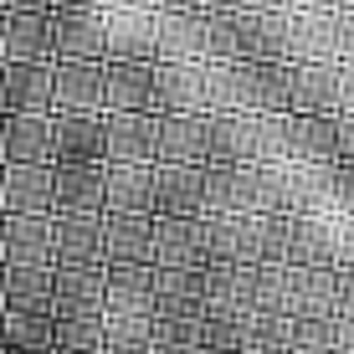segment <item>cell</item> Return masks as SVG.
<instances>
[{
    "label": "cell",
    "instance_id": "45",
    "mask_svg": "<svg viewBox=\"0 0 354 354\" xmlns=\"http://www.w3.org/2000/svg\"><path fill=\"white\" fill-rule=\"evenodd\" d=\"M0 313H6V267H0Z\"/></svg>",
    "mask_w": 354,
    "mask_h": 354
},
{
    "label": "cell",
    "instance_id": "21",
    "mask_svg": "<svg viewBox=\"0 0 354 354\" xmlns=\"http://www.w3.org/2000/svg\"><path fill=\"white\" fill-rule=\"evenodd\" d=\"M154 257V216H103V267Z\"/></svg>",
    "mask_w": 354,
    "mask_h": 354
},
{
    "label": "cell",
    "instance_id": "52",
    "mask_svg": "<svg viewBox=\"0 0 354 354\" xmlns=\"http://www.w3.org/2000/svg\"><path fill=\"white\" fill-rule=\"evenodd\" d=\"M0 226H6V221H0Z\"/></svg>",
    "mask_w": 354,
    "mask_h": 354
},
{
    "label": "cell",
    "instance_id": "19",
    "mask_svg": "<svg viewBox=\"0 0 354 354\" xmlns=\"http://www.w3.org/2000/svg\"><path fill=\"white\" fill-rule=\"evenodd\" d=\"M108 165H154V113H103Z\"/></svg>",
    "mask_w": 354,
    "mask_h": 354
},
{
    "label": "cell",
    "instance_id": "1",
    "mask_svg": "<svg viewBox=\"0 0 354 354\" xmlns=\"http://www.w3.org/2000/svg\"><path fill=\"white\" fill-rule=\"evenodd\" d=\"M283 103H288V113L334 118L339 113V62H283Z\"/></svg>",
    "mask_w": 354,
    "mask_h": 354
},
{
    "label": "cell",
    "instance_id": "50",
    "mask_svg": "<svg viewBox=\"0 0 354 354\" xmlns=\"http://www.w3.org/2000/svg\"><path fill=\"white\" fill-rule=\"evenodd\" d=\"M0 319H6V313H0Z\"/></svg>",
    "mask_w": 354,
    "mask_h": 354
},
{
    "label": "cell",
    "instance_id": "22",
    "mask_svg": "<svg viewBox=\"0 0 354 354\" xmlns=\"http://www.w3.org/2000/svg\"><path fill=\"white\" fill-rule=\"evenodd\" d=\"M103 313H154V267H103Z\"/></svg>",
    "mask_w": 354,
    "mask_h": 354
},
{
    "label": "cell",
    "instance_id": "20",
    "mask_svg": "<svg viewBox=\"0 0 354 354\" xmlns=\"http://www.w3.org/2000/svg\"><path fill=\"white\" fill-rule=\"evenodd\" d=\"M154 62H103V113H149Z\"/></svg>",
    "mask_w": 354,
    "mask_h": 354
},
{
    "label": "cell",
    "instance_id": "13",
    "mask_svg": "<svg viewBox=\"0 0 354 354\" xmlns=\"http://www.w3.org/2000/svg\"><path fill=\"white\" fill-rule=\"evenodd\" d=\"M103 216H154V165H103Z\"/></svg>",
    "mask_w": 354,
    "mask_h": 354
},
{
    "label": "cell",
    "instance_id": "14",
    "mask_svg": "<svg viewBox=\"0 0 354 354\" xmlns=\"http://www.w3.org/2000/svg\"><path fill=\"white\" fill-rule=\"evenodd\" d=\"M0 154V165H52V113H6Z\"/></svg>",
    "mask_w": 354,
    "mask_h": 354
},
{
    "label": "cell",
    "instance_id": "44",
    "mask_svg": "<svg viewBox=\"0 0 354 354\" xmlns=\"http://www.w3.org/2000/svg\"><path fill=\"white\" fill-rule=\"evenodd\" d=\"M154 354H205L201 344H154Z\"/></svg>",
    "mask_w": 354,
    "mask_h": 354
},
{
    "label": "cell",
    "instance_id": "42",
    "mask_svg": "<svg viewBox=\"0 0 354 354\" xmlns=\"http://www.w3.org/2000/svg\"><path fill=\"white\" fill-rule=\"evenodd\" d=\"M175 10H195V0H154V16H175Z\"/></svg>",
    "mask_w": 354,
    "mask_h": 354
},
{
    "label": "cell",
    "instance_id": "8",
    "mask_svg": "<svg viewBox=\"0 0 354 354\" xmlns=\"http://www.w3.org/2000/svg\"><path fill=\"white\" fill-rule=\"evenodd\" d=\"M0 216H52V165H0Z\"/></svg>",
    "mask_w": 354,
    "mask_h": 354
},
{
    "label": "cell",
    "instance_id": "36",
    "mask_svg": "<svg viewBox=\"0 0 354 354\" xmlns=\"http://www.w3.org/2000/svg\"><path fill=\"white\" fill-rule=\"evenodd\" d=\"M0 16H52V0H0Z\"/></svg>",
    "mask_w": 354,
    "mask_h": 354
},
{
    "label": "cell",
    "instance_id": "32",
    "mask_svg": "<svg viewBox=\"0 0 354 354\" xmlns=\"http://www.w3.org/2000/svg\"><path fill=\"white\" fill-rule=\"evenodd\" d=\"M328 185H334V211L339 216H354V165H328Z\"/></svg>",
    "mask_w": 354,
    "mask_h": 354
},
{
    "label": "cell",
    "instance_id": "31",
    "mask_svg": "<svg viewBox=\"0 0 354 354\" xmlns=\"http://www.w3.org/2000/svg\"><path fill=\"white\" fill-rule=\"evenodd\" d=\"M201 46H205V62H236V26H231V10L201 16Z\"/></svg>",
    "mask_w": 354,
    "mask_h": 354
},
{
    "label": "cell",
    "instance_id": "23",
    "mask_svg": "<svg viewBox=\"0 0 354 354\" xmlns=\"http://www.w3.org/2000/svg\"><path fill=\"white\" fill-rule=\"evenodd\" d=\"M283 216H334V185H328V169L283 165Z\"/></svg>",
    "mask_w": 354,
    "mask_h": 354
},
{
    "label": "cell",
    "instance_id": "28",
    "mask_svg": "<svg viewBox=\"0 0 354 354\" xmlns=\"http://www.w3.org/2000/svg\"><path fill=\"white\" fill-rule=\"evenodd\" d=\"M6 313L52 319V267H6Z\"/></svg>",
    "mask_w": 354,
    "mask_h": 354
},
{
    "label": "cell",
    "instance_id": "7",
    "mask_svg": "<svg viewBox=\"0 0 354 354\" xmlns=\"http://www.w3.org/2000/svg\"><path fill=\"white\" fill-rule=\"evenodd\" d=\"M52 113V62H0V118Z\"/></svg>",
    "mask_w": 354,
    "mask_h": 354
},
{
    "label": "cell",
    "instance_id": "25",
    "mask_svg": "<svg viewBox=\"0 0 354 354\" xmlns=\"http://www.w3.org/2000/svg\"><path fill=\"white\" fill-rule=\"evenodd\" d=\"M103 21H108L103 62H154V16H139V10H103Z\"/></svg>",
    "mask_w": 354,
    "mask_h": 354
},
{
    "label": "cell",
    "instance_id": "49",
    "mask_svg": "<svg viewBox=\"0 0 354 354\" xmlns=\"http://www.w3.org/2000/svg\"><path fill=\"white\" fill-rule=\"evenodd\" d=\"M344 354H354V349H344Z\"/></svg>",
    "mask_w": 354,
    "mask_h": 354
},
{
    "label": "cell",
    "instance_id": "4",
    "mask_svg": "<svg viewBox=\"0 0 354 354\" xmlns=\"http://www.w3.org/2000/svg\"><path fill=\"white\" fill-rule=\"evenodd\" d=\"M52 165H108L103 113H52Z\"/></svg>",
    "mask_w": 354,
    "mask_h": 354
},
{
    "label": "cell",
    "instance_id": "38",
    "mask_svg": "<svg viewBox=\"0 0 354 354\" xmlns=\"http://www.w3.org/2000/svg\"><path fill=\"white\" fill-rule=\"evenodd\" d=\"M339 319H354V267H339Z\"/></svg>",
    "mask_w": 354,
    "mask_h": 354
},
{
    "label": "cell",
    "instance_id": "6",
    "mask_svg": "<svg viewBox=\"0 0 354 354\" xmlns=\"http://www.w3.org/2000/svg\"><path fill=\"white\" fill-rule=\"evenodd\" d=\"M0 267H57L52 216H0Z\"/></svg>",
    "mask_w": 354,
    "mask_h": 354
},
{
    "label": "cell",
    "instance_id": "41",
    "mask_svg": "<svg viewBox=\"0 0 354 354\" xmlns=\"http://www.w3.org/2000/svg\"><path fill=\"white\" fill-rule=\"evenodd\" d=\"M103 10H139V16H154V0H103Z\"/></svg>",
    "mask_w": 354,
    "mask_h": 354
},
{
    "label": "cell",
    "instance_id": "11",
    "mask_svg": "<svg viewBox=\"0 0 354 354\" xmlns=\"http://www.w3.org/2000/svg\"><path fill=\"white\" fill-rule=\"evenodd\" d=\"M52 113H103V62H52Z\"/></svg>",
    "mask_w": 354,
    "mask_h": 354
},
{
    "label": "cell",
    "instance_id": "2",
    "mask_svg": "<svg viewBox=\"0 0 354 354\" xmlns=\"http://www.w3.org/2000/svg\"><path fill=\"white\" fill-rule=\"evenodd\" d=\"M277 129H283V165H313V169L339 165L334 118H313V113H277Z\"/></svg>",
    "mask_w": 354,
    "mask_h": 354
},
{
    "label": "cell",
    "instance_id": "9",
    "mask_svg": "<svg viewBox=\"0 0 354 354\" xmlns=\"http://www.w3.org/2000/svg\"><path fill=\"white\" fill-rule=\"evenodd\" d=\"M52 319H103V267H52Z\"/></svg>",
    "mask_w": 354,
    "mask_h": 354
},
{
    "label": "cell",
    "instance_id": "48",
    "mask_svg": "<svg viewBox=\"0 0 354 354\" xmlns=\"http://www.w3.org/2000/svg\"><path fill=\"white\" fill-rule=\"evenodd\" d=\"M339 10H354V0H339Z\"/></svg>",
    "mask_w": 354,
    "mask_h": 354
},
{
    "label": "cell",
    "instance_id": "18",
    "mask_svg": "<svg viewBox=\"0 0 354 354\" xmlns=\"http://www.w3.org/2000/svg\"><path fill=\"white\" fill-rule=\"evenodd\" d=\"M57 267H103V216H52Z\"/></svg>",
    "mask_w": 354,
    "mask_h": 354
},
{
    "label": "cell",
    "instance_id": "30",
    "mask_svg": "<svg viewBox=\"0 0 354 354\" xmlns=\"http://www.w3.org/2000/svg\"><path fill=\"white\" fill-rule=\"evenodd\" d=\"M0 354H57L52 319H41V313H6L0 319Z\"/></svg>",
    "mask_w": 354,
    "mask_h": 354
},
{
    "label": "cell",
    "instance_id": "29",
    "mask_svg": "<svg viewBox=\"0 0 354 354\" xmlns=\"http://www.w3.org/2000/svg\"><path fill=\"white\" fill-rule=\"evenodd\" d=\"M6 62H57L52 16H6Z\"/></svg>",
    "mask_w": 354,
    "mask_h": 354
},
{
    "label": "cell",
    "instance_id": "43",
    "mask_svg": "<svg viewBox=\"0 0 354 354\" xmlns=\"http://www.w3.org/2000/svg\"><path fill=\"white\" fill-rule=\"evenodd\" d=\"M288 10H339V0H288Z\"/></svg>",
    "mask_w": 354,
    "mask_h": 354
},
{
    "label": "cell",
    "instance_id": "37",
    "mask_svg": "<svg viewBox=\"0 0 354 354\" xmlns=\"http://www.w3.org/2000/svg\"><path fill=\"white\" fill-rule=\"evenodd\" d=\"M339 113H354V62H339Z\"/></svg>",
    "mask_w": 354,
    "mask_h": 354
},
{
    "label": "cell",
    "instance_id": "26",
    "mask_svg": "<svg viewBox=\"0 0 354 354\" xmlns=\"http://www.w3.org/2000/svg\"><path fill=\"white\" fill-rule=\"evenodd\" d=\"M149 267L160 272H201V226L195 221H154V257Z\"/></svg>",
    "mask_w": 354,
    "mask_h": 354
},
{
    "label": "cell",
    "instance_id": "27",
    "mask_svg": "<svg viewBox=\"0 0 354 354\" xmlns=\"http://www.w3.org/2000/svg\"><path fill=\"white\" fill-rule=\"evenodd\" d=\"M154 62H205V46H201V10L154 16Z\"/></svg>",
    "mask_w": 354,
    "mask_h": 354
},
{
    "label": "cell",
    "instance_id": "47",
    "mask_svg": "<svg viewBox=\"0 0 354 354\" xmlns=\"http://www.w3.org/2000/svg\"><path fill=\"white\" fill-rule=\"evenodd\" d=\"M0 57H6V16H0Z\"/></svg>",
    "mask_w": 354,
    "mask_h": 354
},
{
    "label": "cell",
    "instance_id": "46",
    "mask_svg": "<svg viewBox=\"0 0 354 354\" xmlns=\"http://www.w3.org/2000/svg\"><path fill=\"white\" fill-rule=\"evenodd\" d=\"M103 354H154V349H103Z\"/></svg>",
    "mask_w": 354,
    "mask_h": 354
},
{
    "label": "cell",
    "instance_id": "3",
    "mask_svg": "<svg viewBox=\"0 0 354 354\" xmlns=\"http://www.w3.org/2000/svg\"><path fill=\"white\" fill-rule=\"evenodd\" d=\"M149 113H205V72L201 62H154Z\"/></svg>",
    "mask_w": 354,
    "mask_h": 354
},
{
    "label": "cell",
    "instance_id": "34",
    "mask_svg": "<svg viewBox=\"0 0 354 354\" xmlns=\"http://www.w3.org/2000/svg\"><path fill=\"white\" fill-rule=\"evenodd\" d=\"M334 231H339V267H354V216L334 211Z\"/></svg>",
    "mask_w": 354,
    "mask_h": 354
},
{
    "label": "cell",
    "instance_id": "51",
    "mask_svg": "<svg viewBox=\"0 0 354 354\" xmlns=\"http://www.w3.org/2000/svg\"><path fill=\"white\" fill-rule=\"evenodd\" d=\"M0 160H6V154H0Z\"/></svg>",
    "mask_w": 354,
    "mask_h": 354
},
{
    "label": "cell",
    "instance_id": "5",
    "mask_svg": "<svg viewBox=\"0 0 354 354\" xmlns=\"http://www.w3.org/2000/svg\"><path fill=\"white\" fill-rule=\"evenodd\" d=\"M283 267H339V231H334V216H288V231H283Z\"/></svg>",
    "mask_w": 354,
    "mask_h": 354
},
{
    "label": "cell",
    "instance_id": "12",
    "mask_svg": "<svg viewBox=\"0 0 354 354\" xmlns=\"http://www.w3.org/2000/svg\"><path fill=\"white\" fill-rule=\"evenodd\" d=\"M52 216H103V165H52Z\"/></svg>",
    "mask_w": 354,
    "mask_h": 354
},
{
    "label": "cell",
    "instance_id": "24",
    "mask_svg": "<svg viewBox=\"0 0 354 354\" xmlns=\"http://www.w3.org/2000/svg\"><path fill=\"white\" fill-rule=\"evenodd\" d=\"M231 26H236V62H288L283 10H267V16H241V10H231Z\"/></svg>",
    "mask_w": 354,
    "mask_h": 354
},
{
    "label": "cell",
    "instance_id": "15",
    "mask_svg": "<svg viewBox=\"0 0 354 354\" xmlns=\"http://www.w3.org/2000/svg\"><path fill=\"white\" fill-rule=\"evenodd\" d=\"M288 62H334V10H283Z\"/></svg>",
    "mask_w": 354,
    "mask_h": 354
},
{
    "label": "cell",
    "instance_id": "39",
    "mask_svg": "<svg viewBox=\"0 0 354 354\" xmlns=\"http://www.w3.org/2000/svg\"><path fill=\"white\" fill-rule=\"evenodd\" d=\"M88 10H103V0H52V16H88Z\"/></svg>",
    "mask_w": 354,
    "mask_h": 354
},
{
    "label": "cell",
    "instance_id": "35",
    "mask_svg": "<svg viewBox=\"0 0 354 354\" xmlns=\"http://www.w3.org/2000/svg\"><path fill=\"white\" fill-rule=\"evenodd\" d=\"M334 144H339V160L354 165V113H339L334 118Z\"/></svg>",
    "mask_w": 354,
    "mask_h": 354
},
{
    "label": "cell",
    "instance_id": "40",
    "mask_svg": "<svg viewBox=\"0 0 354 354\" xmlns=\"http://www.w3.org/2000/svg\"><path fill=\"white\" fill-rule=\"evenodd\" d=\"M241 16H267V10H288V0H236Z\"/></svg>",
    "mask_w": 354,
    "mask_h": 354
},
{
    "label": "cell",
    "instance_id": "33",
    "mask_svg": "<svg viewBox=\"0 0 354 354\" xmlns=\"http://www.w3.org/2000/svg\"><path fill=\"white\" fill-rule=\"evenodd\" d=\"M334 62H354V10H334Z\"/></svg>",
    "mask_w": 354,
    "mask_h": 354
},
{
    "label": "cell",
    "instance_id": "16",
    "mask_svg": "<svg viewBox=\"0 0 354 354\" xmlns=\"http://www.w3.org/2000/svg\"><path fill=\"white\" fill-rule=\"evenodd\" d=\"M52 52H57V62H103V52H108L103 10H88V16H52Z\"/></svg>",
    "mask_w": 354,
    "mask_h": 354
},
{
    "label": "cell",
    "instance_id": "17",
    "mask_svg": "<svg viewBox=\"0 0 354 354\" xmlns=\"http://www.w3.org/2000/svg\"><path fill=\"white\" fill-rule=\"evenodd\" d=\"M154 165H205V118L201 113L154 118Z\"/></svg>",
    "mask_w": 354,
    "mask_h": 354
},
{
    "label": "cell",
    "instance_id": "10",
    "mask_svg": "<svg viewBox=\"0 0 354 354\" xmlns=\"http://www.w3.org/2000/svg\"><path fill=\"white\" fill-rule=\"evenodd\" d=\"M154 221H201V165H154Z\"/></svg>",
    "mask_w": 354,
    "mask_h": 354
}]
</instances>
